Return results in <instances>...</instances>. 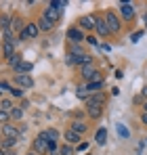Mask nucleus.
Listing matches in <instances>:
<instances>
[{
    "instance_id": "f257e3e1",
    "label": "nucleus",
    "mask_w": 147,
    "mask_h": 155,
    "mask_svg": "<svg viewBox=\"0 0 147 155\" xmlns=\"http://www.w3.org/2000/svg\"><path fill=\"white\" fill-rule=\"evenodd\" d=\"M103 19H105V23H107V27H109V31H111V34H118V31L122 29V25H120V19H118V15H116L114 11H107Z\"/></svg>"
},
{
    "instance_id": "f03ea898",
    "label": "nucleus",
    "mask_w": 147,
    "mask_h": 155,
    "mask_svg": "<svg viewBox=\"0 0 147 155\" xmlns=\"http://www.w3.org/2000/svg\"><path fill=\"white\" fill-rule=\"evenodd\" d=\"M34 153H49V140H46V134H44V130L36 136V140H34Z\"/></svg>"
},
{
    "instance_id": "7ed1b4c3",
    "label": "nucleus",
    "mask_w": 147,
    "mask_h": 155,
    "mask_svg": "<svg viewBox=\"0 0 147 155\" xmlns=\"http://www.w3.org/2000/svg\"><path fill=\"white\" fill-rule=\"evenodd\" d=\"M40 34V27L38 23H25V29L19 34V40H27V38H36Z\"/></svg>"
},
{
    "instance_id": "20e7f679",
    "label": "nucleus",
    "mask_w": 147,
    "mask_h": 155,
    "mask_svg": "<svg viewBox=\"0 0 147 155\" xmlns=\"http://www.w3.org/2000/svg\"><path fill=\"white\" fill-rule=\"evenodd\" d=\"M120 15H122L126 21H130V19L137 15V8H135L130 2H120Z\"/></svg>"
},
{
    "instance_id": "39448f33",
    "label": "nucleus",
    "mask_w": 147,
    "mask_h": 155,
    "mask_svg": "<svg viewBox=\"0 0 147 155\" xmlns=\"http://www.w3.org/2000/svg\"><path fill=\"white\" fill-rule=\"evenodd\" d=\"M15 84L19 88H32L34 86V78L29 74H19V76H15Z\"/></svg>"
},
{
    "instance_id": "423d86ee",
    "label": "nucleus",
    "mask_w": 147,
    "mask_h": 155,
    "mask_svg": "<svg viewBox=\"0 0 147 155\" xmlns=\"http://www.w3.org/2000/svg\"><path fill=\"white\" fill-rule=\"evenodd\" d=\"M42 17H44V19H49V21H53V23H57V21H59V19H61V11H59V8H55V6H46V8H44V13H42Z\"/></svg>"
},
{
    "instance_id": "0eeeda50",
    "label": "nucleus",
    "mask_w": 147,
    "mask_h": 155,
    "mask_svg": "<svg viewBox=\"0 0 147 155\" xmlns=\"http://www.w3.org/2000/svg\"><path fill=\"white\" fill-rule=\"evenodd\" d=\"M97 21H99L97 15H86V17H82V19H80V27H82V29H86V31H91V29H95Z\"/></svg>"
},
{
    "instance_id": "6e6552de",
    "label": "nucleus",
    "mask_w": 147,
    "mask_h": 155,
    "mask_svg": "<svg viewBox=\"0 0 147 155\" xmlns=\"http://www.w3.org/2000/svg\"><path fill=\"white\" fill-rule=\"evenodd\" d=\"M2 138H19V128L17 126H11V124H4L2 126Z\"/></svg>"
},
{
    "instance_id": "1a4fd4ad",
    "label": "nucleus",
    "mask_w": 147,
    "mask_h": 155,
    "mask_svg": "<svg viewBox=\"0 0 147 155\" xmlns=\"http://www.w3.org/2000/svg\"><path fill=\"white\" fill-rule=\"evenodd\" d=\"M86 107L91 105H105V92H95V94H88V99L84 101Z\"/></svg>"
},
{
    "instance_id": "9d476101",
    "label": "nucleus",
    "mask_w": 147,
    "mask_h": 155,
    "mask_svg": "<svg viewBox=\"0 0 147 155\" xmlns=\"http://www.w3.org/2000/svg\"><path fill=\"white\" fill-rule=\"evenodd\" d=\"M67 38L72 40L74 44H80V42H84V40H86V36H84V34H82L78 27H72V29L67 31Z\"/></svg>"
},
{
    "instance_id": "9b49d317",
    "label": "nucleus",
    "mask_w": 147,
    "mask_h": 155,
    "mask_svg": "<svg viewBox=\"0 0 147 155\" xmlns=\"http://www.w3.org/2000/svg\"><path fill=\"white\" fill-rule=\"evenodd\" d=\"M23 29H25V23H23V19H21V17H11V31H13V34H17V36H19Z\"/></svg>"
},
{
    "instance_id": "f8f14e48",
    "label": "nucleus",
    "mask_w": 147,
    "mask_h": 155,
    "mask_svg": "<svg viewBox=\"0 0 147 155\" xmlns=\"http://www.w3.org/2000/svg\"><path fill=\"white\" fill-rule=\"evenodd\" d=\"M2 52H4V57L6 59H13L17 52H15V42L13 40H4L2 42Z\"/></svg>"
},
{
    "instance_id": "ddd939ff",
    "label": "nucleus",
    "mask_w": 147,
    "mask_h": 155,
    "mask_svg": "<svg viewBox=\"0 0 147 155\" xmlns=\"http://www.w3.org/2000/svg\"><path fill=\"white\" fill-rule=\"evenodd\" d=\"M86 111H88V117L99 120L103 115V105H91V107H86Z\"/></svg>"
},
{
    "instance_id": "4468645a",
    "label": "nucleus",
    "mask_w": 147,
    "mask_h": 155,
    "mask_svg": "<svg viewBox=\"0 0 147 155\" xmlns=\"http://www.w3.org/2000/svg\"><path fill=\"white\" fill-rule=\"evenodd\" d=\"M95 29H97L99 36H103V38H107V36L111 34V31H109V27H107V23H105V19H99L97 25H95Z\"/></svg>"
},
{
    "instance_id": "2eb2a0df",
    "label": "nucleus",
    "mask_w": 147,
    "mask_h": 155,
    "mask_svg": "<svg viewBox=\"0 0 147 155\" xmlns=\"http://www.w3.org/2000/svg\"><path fill=\"white\" fill-rule=\"evenodd\" d=\"M95 143H97V145H101V147L107 143V130L103 128V126H101V128L95 132Z\"/></svg>"
},
{
    "instance_id": "dca6fc26",
    "label": "nucleus",
    "mask_w": 147,
    "mask_h": 155,
    "mask_svg": "<svg viewBox=\"0 0 147 155\" xmlns=\"http://www.w3.org/2000/svg\"><path fill=\"white\" fill-rule=\"evenodd\" d=\"M95 71H97V69H95V67H93V63H91V65H82V67H80V76L84 78V80H86V82H88V80H91V76H93V74H95Z\"/></svg>"
},
{
    "instance_id": "f3484780",
    "label": "nucleus",
    "mask_w": 147,
    "mask_h": 155,
    "mask_svg": "<svg viewBox=\"0 0 147 155\" xmlns=\"http://www.w3.org/2000/svg\"><path fill=\"white\" fill-rule=\"evenodd\" d=\"M103 86H105V82H88L86 84V90H88V94H95V92H101L103 90Z\"/></svg>"
},
{
    "instance_id": "a211bd4d",
    "label": "nucleus",
    "mask_w": 147,
    "mask_h": 155,
    "mask_svg": "<svg viewBox=\"0 0 147 155\" xmlns=\"http://www.w3.org/2000/svg\"><path fill=\"white\" fill-rule=\"evenodd\" d=\"M32 67H34V65H32L29 61H21V63L15 67V74H17V76H19V74H29V71H32Z\"/></svg>"
},
{
    "instance_id": "6ab92c4d",
    "label": "nucleus",
    "mask_w": 147,
    "mask_h": 155,
    "mask_svg": "<svg viewBox=\"0 0 147 155\" xmlns=\"http://www.w3.org/2000/svg\"><path fill=\"white\" fill-rule=\"evenodd\" d=\"M38 27H40V31H50V29L55 27V23L49 21V19H44V17H40V19H38Z\"/></svg>"
},
{
    "instance_id": "aec40b11",
    "label": "nucleus",
    "mask_w": 147,
    "mask_h": 155,
    "mask_svg": "<svg viewBox=\"0 0 147 155\" xmlns=\"http://www.w3.org/2000/svg\"><path fill=\"white\" fill-rule=\"evenodd\" d=\"M44 134H46V140H49V143H57V140H59V132H57L55 128L44 130Z\"/></svg>"
},
{
    "instance_id": "412c9836",
    "label": "nucleus",
    "mask_w": 147,
    "mask_h": 155,
    "mask_svg": "<svg viewBox=\"0 0 147 155\" xmlns=\"http://www.w3.org/2000/svg\"><path fill=\"white\" fill-rule=\"evenodd\" d=\"M65 140H67V145H70V143H80V134L74 132V130H67V132H65Z\"/></svg>"
},
{
    "instance_id": "4be33fe9",
    "label": "nucleus",
    "mask_w": 147,
    "mask_h": 155,
    "mask_svg": "<svg viewBox=\"0 0 147 155\" xmlns=\"http://www.w3.org/2000/svg\"><path fill=\"white\" fill-rule=\"evenodd\" d=\"M76 94H78V99L86 101V99H88V90H86V84H80V86L76 88Z\"/></svg>"
},
{
    "instance_id": "5701e85b",
    "label": "nucleus",
    "mask_w": 147,
    "mask_h": 155,
    "mask_svg": "<svg viewBox=\"0 0 147 155\" xmlns=\"http://www.w3.org/2000/svg\"><path fill=\"white\" fill-rule=\"evenodd\" d=\"M0 29L4 31V29H11V17L4 13V15H0Z\"/></svg>"
},
{
    "instance_id": "b1692460",
    "label": "nucleus",
    "mask_w": 147,
    "mask_h": 155,
    "mask_svg": "<svg viewBox=\"0 0 147 155\" xmlns=\"http://www.w3.org/2000/svg\"><path fill=\"white\" fill-rule=\"evenodd\" d=\"M21 117H23V109H21V107H13V109H11V120L19 122Z\"/></svg>"
},
{
    "instance_id": "393cba45",
    "label": "nucleus",
    "mask_w": 147,
    "mask_h": 155,
    "mask_svg": "<svg viewBox=\"0 0 147 155\" xmlns=\"http://www.w3.org/2000/svg\"><path fill=\"white\" fill-rule=\"evenodd\" d=\"M9 94H11L13 99H21V97H23V88H19V86H11Z\"/></svg>"
},
{
    "instance_id": "a878e982",
    "label": "nucleus",
    "mask_w": 147,
    "mask_h": 155,
    "mask_svg": "<svg viewBox=\"0 0 147 155\" xmlns=\"http://www.w3.org/2000/svg\"><path fill=\"white\" fill-rule=\"evenodd\" d=\"M70 130L78 132V134H82V132H86V124H82V122H74L72 126H70Z\"/></svg>"
},
{
    "instance_id": "bb28decb",
    "label": "nucleus",
    "mask_w": 147,
    "mask_h": 155,
    "mask_svg": "<svg viewBox=\"0 0 147 155\" xmlns=\"http://www.w3.org/2000/svg\"><path fill=\"white\" fill-rule=\"evenodd\" d=\"M0 109L11 113V109H13V101H11V99H2V101H0Z\"/></svg>"
},
{
    "instance_id": "cd10ccee",
    "label": "nucleus",
    "mask_w": 147,
    "mask_h": 155,
    "mask_svg": "<svg viewBox=\"0 0 147 155\" xmlns=\"http://www.w3.org/2000/svg\"><path fill=\"white\" fill-rule=\"evenodd\" d=\"M15 145H17L15 138H2V149H13Z\"/></svg>"
},
{
    "instance_id": "c85d7f7f",
    "label": "nucleus",
    "mask_w": 147,
    "mask_h": 155,
    "mask_svg": "<svg viewBox=\"0 0 147 155\" xmlns=\"http://www.w3.org/2000/svg\"><path fill=\"white\" fill-rule=\"evenodd\" d=\"M49 4L61 11V8H65V6H67V0H53V2H49Z\"/></svg>"
},
{
    "instance_id": "c756f323",
    "label": "nucleus",
    "mask_w": 147,
    "mask_h": 155,
    "mask_svg": "<svg viewBox=\"0 0 147 155\" xmlns=\"http://www.w3.org/2000/svg\"><path fill=\"white\" fill-rule=\"evenodd\" d=\"M9 90H11V84L2 80V82H0V99H2V94H4V92H9Z\"/></svg>"
},
{
    "instance_id": "7c9ffc66",
    "label": "nucleus",
    "mask_w": 147,
    "mask_h": 155,
    "mask_svg": "<svg viewBox=\"0 0 147 155\" xmlns=\"http://www.w3.org/2000/svg\"><path fill=\"white\" fill-rule=\"evenodd\" d=\"M118 134H120L122 138H128V136H130V132L124 128V124H118Z\"/></svg>"
},
{
    "instance_id": "2f4dec72",
    "label": "nucleus",
    "mask_w": 147,
    "mask_h": 155,
    "mask_svg": "<svg viewBox=\"0 0 147 155\" xmlns=\"http://www.w3.org/2000/svg\"><path fill=\"white\" fill-rule=\"evenodd\" d=\"M65 63H67L70 67H74V65H78V57H76V54H67V59H65Z\"/></svg>"
},
{
    "instance_id": "473e14b6",
    "label": "nucleus",
    "mask_w": 147,
    "mask_h": 155,
    "mask_svg": "<svg viewBox=\"0 0 147 155\" xmlns=\"http://www.w3.org/2000/svg\"><path fill=\"white\" fill-rule=\"evenodd\" d=\"M19 63H21V57H19V54H15V57H13V59H9V65H11V67H13V69H15V67H17V65H19Z\"/></svg>"
},
{
    "instance_id": "72a5a7b5",
    "label": "nucleus",
    "mask_w": 147,
    "mask_h": 155,
    "mask_svg": "<svg viewBox=\"0 0 147 155\" xmlns=\"http://www.w3.org/2000/svg\"><path fill=\"white\" fill-rule=\"evenodd\" d=\"M61 155H74V147L72 145H63L61 147Z\"/></svg>"
},
{
    "instance_id": "f704fd0d",
    "label": "nucleus",
    "mask_w": 147,
    "mask_h": 155,
    "mask_svg": "<svg viewBox=\"0 0 147 155\" xmlns=\"http://www.w3.org/2000/svg\"><path fill=\"white\" fill-rule=\"evenodd\" d=\"M141 38H143V31H135V34L130 36V40H132V42H137V40H141Z\"/></svg>"
},
{
    "instance_id": "c9c22d12",
    "label": "nucleus",
    "mask_w": 147,
    "mask_h": 155,
    "mask_svg": "<svg viewBox=\"0 0 147 155\" xmlns=\"http://www.w3.org/2000/svg\"><path fill=\"white\" fill-rule=\"evenodd\" d=\"M88 145H91V143H80V145H78V151H88Z\"/></svg>"
},
{
    "instance_id": "e433bc0d",
    "label": "nucleus",
    "mask_w": 147,
    "mask_h": 155,
    "mask_svg": "<svg viewBox=\"0 0 147 155\" xmlns=\"http://www.w3.org/2000/svg\"><path fill=\"white\" fill-rule=\"evenodd\" d=\"M59 147H57V143H49V153H55Z\"/></svg>"
},
{
    "instance_id": "4c0bfd02",
    "label": "nucleus",
    "mask_w": 147,
    "mask_h": 155,
    "mask_svg": "<svg viewBox=\"0 0 147 155\" xmlns=\"http://www.w3.org/2000/svg\"><path fill=\"white\" fill-rule=\"evenodd\" d=\"M86 42H88V44H93V46H95V44H97V38H95V36H86Z\"/></svg>"
},
{
    "instance_id": "58836bf2",
    "label": "nucleus",
    "mask_w": 147,
    "mask_h": 155,
    "mask_svg": "<svg viewBox=\"0 0 147 155\" xmlns=\"http://www.w3.org/2000/svg\"><path fill=\"white\" fill-rule=\"evenodd\" d=\"M114 76H116V80H122V78H124V74H122V69H118V71H116V74H114Z\"/></svg>"
},
{
    "instance_id": "ea45409f",
    "label": "nucleus",
    "mask_w": 147,
    "mask_h": 155,
    "mask_svg": "<svg viewBox=\"0 0 147 155\" xmlns=\"http://www.w3.org/2000/svg\"><path fill=\"white\" fill-rule=\"evenodd\" d=\"M141 122H143V124H145V126H147V113H145V111L141 113Z\"/></svg>"
},
{
    "instance_id": "a19ab883",
    "label": "nucleus",
    "mask_w": 147,
    "mask_h": 155,
    "mask_svg": "<svg viewBox=\"0 0 147 155\" xmlns=\"http://www.w3.org/2000/svg\"><path fill=\"white\" fill-rule=\"evenodd\" d=\"M0 155H13V153H11L9 149H0Z\"/></svg>"
},
{
    "instance_id": "79ce46f5",
    "label": "nucleus",
    "mask_w": 147,
    "mask_h": 155,
    "mask_svg": "<svg viewBox=\"0 0 147 155\" xmlns=\"http://www.w3.org/2000/svg\"><path fill=\"white\" fill-rule=\"evenodd\" d=\"M145 97H147V86L143 88V99H145Z\"/></svg>"
},
{
    "instance_id": "37998d69",
    "label": "nucleus",
    "mask_w": 147,
    "mask_h": 155,
    "mask_svg": "<svg viewBox=\"0 0 147 155\" xmlns=\"http://www.w3.org/2000/svg\"><path fill=\"white\" fill-rule=\"evenodd\" d=\"M143 111H145V113H147V101H145V103H143Z\"/></svg>"
},
{
    "instance_id": "c03bdc74",
    "label": "nucleus",
    "mask_w": 147,
    "mask_h": 155,
    "mask_svg": "<svg viewBox=\"0 0 147 155\" xmlns=\"http://www.w3.org/2000/svg\"><path fill=\"white\" fill-rule=\"evenodd\" d=\"M27 155H36V153H34V151H29V153H27Z\"/></svg>"
},
{
    "instance_id": "a18cd8bd",
    "label": "nucleus",
    "mask_w": 147,
    "mask_h": 155,
    "mask_svg": "<svg viewBox=\"0 0 147 155\" xmlns=\"http://www.w3.org/2000/svg\"><path fill=\"white\" fill-rule=\"evenodd\" d=\"M0 134H2V126H0Z\"/></svg>"
},
{
    "instance_id": "49530a36",
    "label": "nucleus",
    "mask_w": 147,
    "mask_h": 155,
    "mask_svg": "<svg viewBox=\"0 0 147 155\" xmlns=\"http://www.w3.org/2000/svg\"><path fill=\"white\" fill-rule=\"evenodd\" d=\"M145 23H147V15H145Z\"/></svg>"
},
{
    "instance_id": "de8ad7c7",
    "label": "nucleus",
    "mask_w": 147,
    "mask_h": 155,
    "mask_svg": "<svg viewBox=\"0 0 147 155\" xmlns=\"http://www.w3.org/2000/svg\"><path fill=\"white\" fill-rule=\"evenodd\" d=\"M0 46H2V42H0Z\"/></svg>"
},
{
    "instance_id": "09e8293b",
    "label": "nucleus",
    "mask_w": 147,
    "mask_h": 155,
    "mask_svg": "<svg viewBox=\"0 0 147 155\" xmlns=\"http://www.w3.org/2000/svg\"><path fill=\"white\" fill-rule=\"evenodd\" d=\"M86 155H88V153H86Z\"/></svg>"
}]
</instances>
